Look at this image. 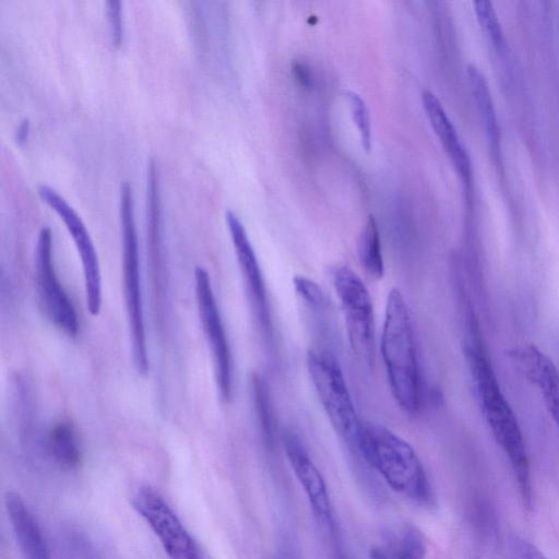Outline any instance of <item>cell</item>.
<instances>
[{
	"instance_id": "6",
	"label": "cell",
	"mask_w": 559,
	"mask_h": 559,
	"mask_svg": "<svg viewBox=\"0 0 559 559\" xmlns=\"http://www.w3.org/2000/svg\"><path fill=\"white\" fill-rule=\"evenodd\" d=\"M332 283L344 313L352 352L366 367H371L374 360V322L369 290L347 265L333 267Z\"/></svg>"
},
{
	"instance_id": "19",
	"label": "cell",
	"mask_w": 559,
	"mask_h": 559,
	"mask_svg": "<svg viewBox=\"0 0 559 559\" xmlns=\"http://www.w3.org/2000/svg\"><path fill=\"white\" fill-rule=\"evenodd\" d=\"M358 258L368 275L380 280L384 275V261L377 222L369 215L358 238Z\"/></svg>"
},
{
	"instance_id": "2",
	"label": "cell",
	"mask_w": 559,
	"mask_h": 559,
	"mask_svg": "<svg viewBox=\"0 0 559 559\" xmlns=\"http://www.w3.org/2000/svg\"><path fill=\"white\" fill-rule=\"evenodd\" d=\"M356 452L392 490L424 508L436 504L433 487L417 453L385 426L362 423Z\"/></svg>"
},
{
	"instance_id": "7",
	"label": "cell",
	"mask_w": 559,
	"mask_h": 559,
	"mask_svg": "<svg viewBox=\"0 0 559 559\" xmlns=\"http://www.w3.org/2000/svg\"><path fill=\"white\" fill-rule=\"evenodd\" d=\"M194 290L198 313L214 368L216 388L221 399L233 396V358L225 326L217 306L211 277L201 266L194 270Z\"/></svg>"
},
{
	"instance_id": "20",
	"label": "cell",
	"mask_w": 559,
	"mask_h": 559,
	"mask_svg": "<svg viewBox=\"0 0 559 559\" xmlns=\"http://www.w3.org/2000/svg\"><path fill=\"white\" fill-rule=\"evenodd\" d=\"M251 390L264 439L266 443L271 445L274 436V424L269 400V391L264 381L258 374H252L251 377Z\"/></svg>"
},
{
	"instance_id": "13",
	"label": "cell",
	"mask_w": 559,
	"mask_h": 559,
	"mask_svg": "<svg viewBox=\"0 0 559 559\" xmlns=\"http://www.w3.org/2000/svg\"><path fill=\"white\" fill-rule=\"evenodd\" d=\"M526 379L540 392L559 430V371L554 361L534 345L514 349L511 354Z\"/></svg>"
},
{
	"instance_id": "10",
	"label": "cell",
	"mask_w": 559,
	"mask_h": 559,
	"mask_svg": "<svg viewBox=\"0 0 559 559\" xmlns=\"http://www.w3.org/2000/svg\"><path fill=\"white\" fill-rule=\"evenodd\" d=\"M37 192L60 217L73 240L82 265L86 307L92 316L97 317L103 301L102 272L90 233L74 209L55 189L43 185Z\"/></svg>"
},
{
	"instance_id": "22",
	"label": "cell",
	"mask_w": 559,
	"mask_h": 559,
	"mask_svg": "<svg viewBox=\"0 0 559 559\" xmlns=\"http://www.w3.org/2000/svg\"><path fill=\"white\" fill-rule=\"evenodd\" d=\"M345 95L353 120L359 132L361 145L365 151L369 152L371 148V122L368 107L357 93L346 91Z\"/></svg>"
},
{
	"instance_id": "8",
	"label": "cell",
	"mask_w": 559,
	"mask_h": 559,
	"mask_svg": "<svg viewBox=\"0 0 559 559\" xmlns=\"http://www.w3.org/2000/svg\"><path fill=\"white\" fill-rule=\"evenodd\" d=\"M34 269L38 299L46 317L67 336H76L80 328L79 317L57 275L52 257V235L48 227L39 231Z\"/></svg>"
},
{
	"instance_id": "17",
	"label": "cell",
	"mask_w": 559,
	"mask_h": 559,
	"mask_svg": "<svg viewBox=\"0 0 559 559\" xmlns=\"http://www.w3.org/2000/svg\"><path fill=\"white\" fill-rule=\"evenodd\" d=\"M379 548L388 559H425L427 554L424 535L407 523L386 530Z\"/></svg>"
},
{
	"instance_id": "26",
	"label": "cell",
	"mask_w": 559,
	"mask_h": 559,
	"mask_svg": "<svg viewBox=\"0 0 559 559\" xmlns=\"http://www.w3.org/2000/svg\"><path fill=\"white\" fill-rule=\"evenodd\" d=\"M28 133H29V122L27 119H24L20 126L17 127L16 129V132H15V140L19 144H23L25 143V141L27 140L28 138Z\"/></svg>"
},
{
	"instance_id": "12",
	"label": "cell",
	"mask_w": 559,
	"mask_h": 559,
	"mask_svg": "<svg viewBox=\"0 0 559 559\" xmlns=\"http://www.w3.org/2000/svg\"><path fill=\"white\" fill-rule=\"evenodd\" d=\"M283 445L294 474L308 499L314 519L322 526L332 530V503L320 469L295 433L285 432L283 435Z\"/></svg>"
},
{
	"instance_id": "9",
	"label": "cell",
	"mask_w": 559,
	"mask_h": 559,
	"mask_svg": "<svg viewBox=\"0 0 559 559\" xmlns=\"http://www.w3.org/2000/svg\"><path fill=\"white\" fill-rule=\"evenodd\" d=\"M132 504L159 539L169 559H204L194 538L155 488H139Z\"/></svg>"
},
{
	"instance_id": "24",
	"label": "cell",
	"mask_w": 559,
	"mask_h": 559,
	"mask_svg": "<svg viewBox=\"0 0 559 559\" xmlns=\"http://www.w3.org/2000/svg\"><path fill=\"white\" fill-rule=\"evenodd\" d=\"M475 13L477 20L486 33L490 36L491 41L497 49H500L504 45L503 33L493 10L492 3L489 1H475L474 2Z\"/></svg>"
},
{
	"instance_id": "3",
	"label": "cell",
	"mask_w": 559,
	"mask_h": 559,
	"mask_svg": "<svg viewBox=\"0 0 559 559\" xmlns=\"http://www.w3.org/2000/svg\"><path fill=\"white\" fill-rule=\"evenodd\" d=\"M380 349L393 399L405 413H416L420 406L419 368L411 316L399 288L388 294Z\"/></svg>"
},
{
	"instance_id": "15",
	"label": "cell",
	"mask_w": 559,
	"mask_h": 559,
	"mask_svg": "<svg viewBox=\"0 0 559 559\" xmlns=\"http://www.w3.org/2000/svg\"><path fill=\"white\" fill-rule=\"evenodd\" d=\"M421 102L430 126L438 136L444 152L451 159L462 180L468 183L471 177L469 157L442 104L438 97L429 91L423 92Z\"/></svg>"
},
{
	"instance_id": "14",
	"label": "cell",
	"mask_w": 559,
	"mask_h": 559,
	"mask_svg": "<svg viewBox=\"0 0 559 559\" xmlns=\"http://www.w3.org/2000/svg\"><path fill=\"white\" fill-rule=\"evenodd\" d=\"M5 509L23 559H51L39 524L20 495L8 492Z\"/></svg>"
},
{
	"instance_id": "23",
	"label": "cell",
	"mask_w": 559,
	"mask_h": 559,
	"mask_svg": "<svg viewBox=\"0 0 559 559\" xmlns=\"http://www.w3.org/2000/svg\"><path fill=\"white\" fill-rule=\"evenodd\" d=\"M63 559H97L90 540L81 532L70 530L62 535L60 540Z\"/></svg>"
},
{
	"instance_id": "1",
	"label": "cell",
	"mask_w": 559,
	"mask_h": 559,
	"mask_svg": "<svg viewBox=\"0 0 559 559\" xmlns=\"http://www.w3.org/2000/svg\"><path fill=\"white\" fill-rule=\"evenodd\" d=\"M467 334L464 350L481 413L509 461L522 502L530 509L533 487L524 437L515 413L500 389L473 313L467 316Z\"/></svg>"
},
{
	"instance_id": "27",
	"label": "cell",
	"mask_w": 559,
	"mask_h": 559,
	"mask_svg": "<svg viewBox=\"0 0 559 559\" xmlns=\"http://www.w3.org/2000/svg\"><path fill=\"white\" fill-rule=\"evenodd\" d=\"M370 559H388L379 547L370 550Z\"/></svg>"
},
{
	"instance_id": "5",
	"label": "cell",
	"mask_w": 559,
	"mask_h": 559,
	"mask_svg": "<svg viewBox=\"0 0 559 559\" xmlns=\"http://www.w3.org/2000/svg\"><path fill=\"white\" fill-rule=\"evenodd\" d=\"M306 364L311 383L332 427L356 451L362 421L355 409L340 364L324 349H310Z\"/></svg>"
},
{
	"instance_id": "4",
	"label": "cell",
	"mask_w": 559,
	"mask_h": 559,
	"mask_svg": "<svg viewBox=\"0 0 559 559\" xmlns=\"http://www.w3.org/2000/svg\"><path fill=\"white\" fill-rule=\"evenodd\" d=\"M122 237L121 274L133 365L140 374L150 370L141 284L140 252L134 219L132 189L128 182L120 190Z\"/></svg>"
},
{
	"instance_id": "16",
	"label": "cell",
	"mask_w": 559,
	"mask_h": 559,
	"mask_svg": "<svg viewBox=\"0 0 559 559\" xmlns=\"http://www.w3.org/2000/svg\"><path fill=\"white\" fill-rule=\"evenodd\" d=\"M45 448L62 469H76L82 462V449L74 425L67 419L57 421L45 438Z\"/></svg>"
},
{
	"instance_id": "25",
	"label": "cell",
	"mask_w": 559,
	"mask_h": 559,
	"mask_svg": "<svg viewBox=\"0 0 559 559\" xmlns=\"http://www.w3.org/2000/svg\"><path fill=\"white\" fill-rule=\"evenodd\" d=\"M106 4L111 41L115 46L119 47L123 37L121 2L108 1Z\"/></svg>"
},
{
	"instance_id": "11",
	"label": "cell",
	"mask_w": 559,
	"mask_h": 559,
	"mask_svg": "<svg viewBox=\"0 0 559 559\" xmlns=\"http://www.w3.org/2000/svg\"><path fill=\"white\" fill-rule=\"evenodd\" d=\"M226 224L240 269L251 313L260 333L266 342H271L273 340L272 318L265 282L258 258L245 226L234 212H226Z\"/></svg>"
},
{
	"instance_id": "18",
	"label": "cell",
	"mask_w": 559,
	"mask_h": 559,
	"mask_svg": "<svg viewBox=\"0 0 559 559\" xmlns=\"http://www.w3.org/2000/svg\"><path fill=\"white\" fill-rule=\"evenodd\" d=\"M467 73L474 98L476 100L477 108L486 130L487 139L489 141L491 154L495 156V158H499L500 132L488 84L483 73L475 66H468Z\"/></svg>"
},
{
	"instance_id": "21",
	"label": "cell",
	"mask_w": 559,
	"mask_h": 559,
	"mask_svg": "<svg viewBox=\"0 0 559 559\" xmlns=\"http://www.w3.org/2000/svg\"><path fill=\"white\" fill-rule=\"evenodd\" d=\"M293 285L297 296L309 310L319 314L328 310L325 295L312 280L304 275H296L293 278Z\"/></svg>"
}]
</instances>
